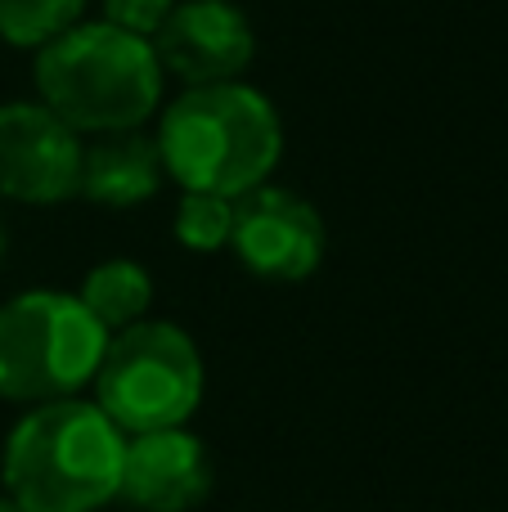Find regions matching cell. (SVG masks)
Listing matches in <instances>:
<instances>
[{"instance_id": "2e32d148", "label": "cell", "mask_w": 508, "mask_h": 512, "mask_svg": "<svg viewBox=\"0 0 508 512\" xmlns=\"http://www.w3.org/2000/svg\"><path fill=\"white\" fill-rule=\"evenodd\" d=\"M0 512H18L14 504H9V499H0Z\"/></svg>"}, {"instance_id": "5bb4252c", "label": "cell", "mask_w": 508, "mask_h": 512, "mask_svg": "<svg viewBox=\"0 0 508 512\" xmlns=\"http://www.w3.org/2000/svg\"><path fill=\"white\" fill-rule=\"evenodd\" d=\"M99 9H104V23L153 41L158 27L167 23V14L176 9V0H99Z\"/></svg>"}, {"instance_id": "3957f363", "label": "cell", "mask_w": 508, "mask_h": 512, "mask_svg": "<svg viewBox=\"0 0 508 512\" xmlns=\"http://www.w3.org/2000/svg\"><path fill=\"white\" fill-rule=\"evenodd\" d=\"M32 81L36 99L77 135H113L144 131V122L158 117L167 72L153 54V41L99 18L41 45Z\"/></svg>"}, {"instance_id": "8992f818", "label": "cell", "mask_w": 508, "mask_h": 512, "mask_svg": "<svg viewBox=\"0 0 508 512\" xmlns=\"http://www.w3.org/2000/svg\"><path fill=\"white\" fill-rule=\"evenodd\" d=\"M81 135L41 99L0 104V198L59 207L81 194Z\"/></svg>"}, {"instance_id": "9a60e30c", "label": "cell", "mask_w": 508, "mask_h": 512, "mask_svg": "<svg viewBox=\"0 0 508 512\" xmlns=\"http://www.w3.org/2000/svg\"><path fill=\"white\" fill-rule=\"evenodd\" d=\"M5 252H9V230H5V216H0V261H5Z\"/></svg>"}, {"instance_id": "5b68a950", "label": "cell", "mask_w": 508, "mask_h": 512, "mask_svg": "<svg viewBox=\"0 0 508 512\" xmlns=\"http://www.w3.org/2000/svg\"><path fill=\"white\" fill-rule=\"evenodd\" d=\"M203 400V355L185 328L140 319L108 337L95 369V405L117 432H167L185 427Z\"/></svg>"}, {"instance_id": "ba28073f", "label": "cell", "mask_w": 508, "mask_h": 512, "mask_svg": "<svg viewBox=\"0 0 508 512\" xmlns=\"http://www.w3.org/2000/svg\"><path fill=\"white\" fill-rule=\"evenodd\" d=\"M162 72L185 86H221L243 81L257 59L252 18L234 0H176L167 23L153 36Z\"/></svg>"}, {"instance_id": "4fadbf2b", "label": "cell", "mask_w": 508, "mask_h": 512, "mask_svg": "<svg viewBox=\"0 0 508 512\" xmlns=\"http://www.w3.org/2000/svg\"><path fill=\"white\" fill-rule=\"evenodd\" d=\"M230 230H234V198L180 189V203L171 212V234H176L180 248L212 256V252L230 248Z\"/></svg>"}, {"instance_id": "52a82bcc", "label": "cell", "mask_w": 508, "mask_h": 512, "mask_svg": "<svg viewBox=\"0 0 508 512\" xmlns=\"http://www.w3.org/2000/svg\"><path fill=\"white\" fill-rule=\"evenodd\" d=\"M329 234L302 194L284 185H261L234 198L230 252L248 274L266 283H302L320 270Z\"/></svg>"}, {"instance_id": "7c38bea8", "label": "cell", "mask_w": 508, "mask_h": 512, "mask_svg": "<svg viewBox=\"0 0 508 512\" xmlns=\"http://www.w3.org/2000/svg\"><path fill=\"white\" fill-rule=\"evenodd\" d=\"M90 0H0V41L14 50H41L81 23Z\"/></svg>"}, {"instance_id": "7a4b0ae2", "label": "cell", "mask_w": 508, "mask_h": 512, "mask_svg": "<svg viewBox=\"0 0 508 512\" xmlns=\"http://www.w3.org/2000/svg\"><path fill=\"white\" fill-rule=\"evenodd\" d=\"M126 432L86 400H50L14 423L0 459L5 499L18 512H95L117 499Z\"/></svg>"}, {"instance_id": "277c9868", "label": "cell", "mask_w": 508, "mask_h": 512, "mask_svg": "<svg viewBox=\"0 0 508 512\" xmlns=\"http://www.w3.org/2000/svg\"><path fill=\"white\" fill-rule=\"evenodd\" d=\"M108 333L77 292L32 288L0 306V400H72L104 360Z\"/></svg>"}, {"instance_id": "30bf717a", "label": "cell", "mask_w": 508, "mask_h": 512, "mask_svg": "<svg viewBox=\"0 0 508 512\" xmlns=\"http://www.w3.org/2000/svg\"><path fill=\"white\" fill-rule=\"evenodd\" d=\"M167 171H162V153L153 135L144 131H113L95 135V144L81 149V194L95 207H113V212H131V207L149 203L162 189Z\"/></svg>"}, {"instance_id": "9c48e42d", "label": "cell", "mask_w": 508, "mask_h": 512, "mask_svg": "<svg viewBox=\"0 0 508 512\" xmlns=\"http://www.w3.org/2000/svg\"><path fill=\"white\" fill-rule=\"evenodd\" d=\"M212 490V463L194 432L167 427L126 441L117 499L144 512H194Z\"/></svg>"}, {"instance_id": "6da1fadb", "label": "cell", "mask_w": 508, "mask_h": 512, "mask_svg": "<svg viewBox=\"0 0 508 512\" xmlns=\"http://www.w3.org/2000/svg\"><path fill=\"white\" fill-rule=\"evenodd\" d=\"M153 144L162 171L189 194L243 198L270 185L284 158V122L275 104L248 81L185 86L158 108Z\"/></svg>"}, {"instance_id": "8fae6325", "label": "cell", "mask_w": 508, "mask_h": 512, "mask_svg": "<svg viewBox=\"0 0 508 512\" xmlns=\"http://www.w3.org/2000/svg\"><path fill=\"white\" fill-rule=\"evenodd\" d=\"M77 301L99 319L108 337L122 333V328L149 319L153 306V274L144 270L131 256H113V261H99L95 270H86L77 288Z\"/></svg>"}]
</instances>
